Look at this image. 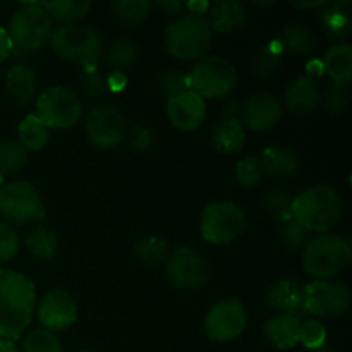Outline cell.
I'll use <instances>...</instances> for the list:
<instances>
[{
  "instance_id": "816d5d0a",
  "label": "cell",
  "mask_w": 352,
  "mask_h": 352,
  "mask_svg": "<svg viewBox=\"0 0 352 352\" xmlns=\"http://www.w3.org/2000/svg\"><path fill=\"white\" fill-rule=\"evenodd\" d=\"M0 352H19L14 342H7V340H0Z\"/></svg>"
},
{
  "instance_id": "8d00e7d4",
  "label": "cell",
  "mask_w": 352,
  "mask_h": 352,
  "mask_svg": "<svg viewBox=\"0 0 352 352\" xmlns=\"http://www.w3.org/2000/svg\"><path fill=\"white\" fill-rule=\"evenodd\" d=\"M23 352H64V347L54 332L36 329L24 337Z\"/></svg>"
},
{
  "instance_id": "c3c4849f",
  "label": "cell",
  "mask_w": 352,
  "mask_h": 352,
  "mask_svg": "<svg viewBox=\"0 0 352 352\" xmlns=\"http://www.w3.org/2000/svg\"><path fill=\"white\" fill-rule=\"evenodd\" d=\"M12 55V41H10L7 30L0 28V62L9 58Z\"/></svg>"
},
{
  "instance_id": "836d02e7",
  "label": "cell",
  "mask_w": 352,
  "mask_h": 352,
  "mask_svg": "<svg viewBox=\"0 0 352 352\" xmlns=\"http://www.w3.org/2000/svg\"><path fill=\"white\" fill-rule=\"evenodd\" d=\"M292 201H294V198L285 189H270L263 198L265 212L274 217L275 220H278V222L285 223L292 220Z\"/></svg>"
},
{
  "instance_id": "f546056e",
  "label": "cell",
  "mask_w": 352,
  "mask_h": 352,
  "mask_svg": "<svg viewBox=\"0 0 352 352\" xmlns=\"http://www.w3.org/2000/svg\"><path fill=\"white\" fill-rule=\"evenodd\" d=\"M57 236L43 226H36L26 234V250L34 260H52L57 253Z\"/></svg>"
},
{
  "instance_id": "4316f807",
  "label": "cell",
  "mask_w": 352,
  "mask_h": 352,
  "mask_svg": "<svg viewBox=\"0 0 352 352\" xmlns=\"http://www.w3.org/2000/svg\"><path fill=\"white\" fill-rule=\"evenodd\" d=\"M277 41L282 50L291 52L299 57L311 54V50L315 48V36H313L311 31L305 24L298 23H291L282 28Z\"/></svg>"
},
{
  "instance_id": "9a60e30c",
  "label": "cell",
  "mask_w": 352,
  "mask_h": 352,
  "mask_svg": "<svg viewBox=\"0 0 352 352\" xmlns=\"http://www.w3.org/2000/svg\"><path fill=\"white\" fill-rule=\"evenodd\" d=\"M36 313L41 329L55 332V330H65L74 325L78 320V305L67 291L52 289L41 298Z\"/></svg>"
},
{
  "instance_id": "4dcf8cb0",
  "label": "cell",
  "mask_w": 352,
  "mask_h": 352,
  "mask_svg": "<svg viewBox=\"0 0 352 352\" xmlns=\"http://www.w3.org/2000/svg\"><path fill=\"white\" fill-rule=\"evenodd\" d=\"M282 54H284V50H282L277 40H274L270 45L261 48V50L254 55V60H253L254 76H258L260 79L274 78V76L280 71L282 62H284Z\"/></svg>"
},
{
  "instance_id": "9c48e42d",
  "label": "cell",
  "mask_w": 352,
  "mask_h": 352,
  "mask_svg": "<svg viewBox=\"0 0 352 352\" xmlns=\"http://www.w3.org/2000/svg\"><path fill=\"white\" fill-rule=\"evenodd\" d=\"M246 229L243 208L232 201H217L201 213V236L212 244H229Z\"/></svg>"
},
{
  "instance_id": "74e56055",
  "label": "cell",
  "mask_w": 352,
  "mask_h": 352,
  "mask_svg": "<svg viewBox=\"0 0 352 352\" xmlns=\"http://www.w3.org/2000/svg\"><path fill=\"white\" fill-rule=\"evenodd\" d=\"M263 177V168L256 157H246L237 162L236 165V179L237 184L244 189L256 188Z\"/></svg>"
},
{
  "instance_id": "8992f818",
  "label": "cell",
  "mask_w": 352,
  "mask_h": 352,
  "mask_svg": "<svg viewBox=\"0 0 352 352\" xmlns=\"http://www.w3.org/2000/svg\"><path fill=\"white\" fill-rule=\"evenodd\" d=\"M168 54L179 60L201 58L212 47V30L203 16H182L168 24L164 34Z\"/></svg>"
},
{
  "instance_id": "f1b7e54d",
  "label": "cell",
  "mask_w": 352,
  "mask_h": 352,
  "mask_svg": "<svg viewBox=\"0 0 352 352\" xmlns=\"http://www.w3.org/2000/svg\"><path fill=\"white\" fill-rule=\"evenodd\" d=\"M38 6L43 7L52 21L55 19L64 24H74L91 9L89 0H57V2H38Z\"/></svg>"
},
{
  "instance_id": "ffe728a7",
  "label": "cell",
  "mask_w": 352,
  "mask_h": 352,
  "mask_svg": "<svg viewBox=\"0 0 352 352\" xmlns=\"http://www.w3.org/2000/svg\"><path fill=\"white\" fill-rule=\"evenodd\" d=\"M322 100V91L316 85L315 78L301 76L296 78L285 89L284 102L289 112L298 113V116H308L318 107Z\"/></svg>"
},
{
  "instance_id": "7bdbcfd3",
  "label": "cell",
  "mask_w": 352,
  "mask_h": 352,
  "mask_svg": "<svg viewBox=\"0 0 352 352\" xmlns=\"http://www.w3.org/2000/svg\"><path fill=\"white\" fill-rule=\"evenodd\" d=\"M81 88L89 98H100L107 91V81L96 69H86L81 78Z\"/></svg>"
},
{
  "instance_id": "d6a6232c",
  "label": "cell",
  "mask_w": 352,
  "mask_h": 352,
  "mask_svg": "<svg viewBox=\"0 0 352 352\" xmlns=\"http://www.w3.org/2000/svg\"><path fill=\"white\" fill-rule=\"evenodd\" d=\"M28 164V151L19 141H6L0 144V175L19 174Z\"/></svg>"
},
{
  "instance_id": "ab89813d",
  "label": "cell",
  "mask_w": 352,
  "mask_h": 352,
  "mask_svg": "<svg viewBox=\"0 0 352 352\" xmlns=\"http://www.w3.org/2000/svg\"><path fill=\"white\" fill-rule=\"evenodd\" d=\"M299 342L308 351L316 349L327 344V330L316 320H305L299 327Z\"/></svg>"
},
{
  "instance_id": "f907efd6",
  "label": "cell",
  "mask_w": 352,
  "mask_h": 352,
  "mask_svg": "<svg viewBox=\"0 0 352 352\" xmlns=\"http://www.w3.org/2000/svg\"><path fill=\"white\" fill-rule=\"evenodd\" d=\"M298 9H322L327 0H316V2H291Z\"/></svg>"
},
{
  "instance_id": "f5cc1de1",
  "label": "cell",
  "mask_w": 352,
  "mask_h": 352,
  "mask_svg": "<svg viewBox=\"0 0 352 352\" xmlns=\"http://www.w3.org/2000/svg\"><path fill=\"white\" fill-rule=\"evenodd\" d=\"M308 352H333V349L330 346H322V347H316V349H311V351H308Z\"/></svg>"
},
{
  "instance_id": "5bb4252c",
  "label": "cell",
  "mask_w": 352,
  "mask_h": 352,
  "mask_svg": "<svg viewBox=\"0 0 352 352\" xmlns=\"http://www.w3.org/2000/svg\"><path fill=\"white\" fill-rule=\"evenodd\" d=\"M86 136L93 146L112 150L119 146L127 134L126 119L112 105H96L86 116Z\"/></svg>"
},
{
  "instance_id": "11a10c76",
  "label": "cell",
  "mask_w": 352,
  "mask_h": 352,
  "mask_svg": "<svg viewBox=\"0 0 352 352\" xmlns=\"http://www.w3.org/2000/svg\"><path fill=\"white\" fill-rule=\"evenodd\" d=\"M2 181H3V177H2V175H0V184H2Z\"/></svg>"
},
{
  "instance_id": "ac0fdd59",
  "label": "cell",
  "mask_w": 352,
  "mask_h": 352,
  "mask_svg": "<svg viewBox=\"0 0 352 352\" xmlns=\"http://www.w3.org/2000/svg\"><path fill=\"white\" fill-rule=\"evenodd\" d=\"M243 124L250 129L263 133L274 129L282 117V103L272 93H258L253 95L241 109Z\"/></svg>"
},
{
  "instance_id": "1f68e13d",
  "label": "cell",
  "mask_w": 352,
  "mask_h": 352,
  "mask_svg": "<svg viewBox=\"0 0 352 352\" xmlns=\"http://www.w3.org/2000/svg\"><path fill=\"white\" fill-rule=\"evenodd\" d=\"M110 10L116 21L127 26H136L150 16L151 3L146 0H116L110 6Z\"/></svg>"
},
{
  "instance_id": "277c9868",
  "label": "cell",
  "mask_w": 352,
  "mask_h": 352,
  "mask_svg": "<svg viewBox=\"0 0 352 352\" xmlns=\"http://www.w3.org/2000/svg\"><path fill=\"white\" fill-rule=\"evenodd\" d=\"M352 250L339 234H318L305 246L302 265L313 280H330L351 263Z\"/></svg>"
},
{
  "instance_id": "f6af8a7d",
  "label": "cell",
  "mask_w": 352,
  "mask_h": 352,
  "mask_svg": "<svg viewBox=\"0 0 352 352\" xmlns=\"http://www.w3.org/2000/svg\"><path fill=\"white\" fill-rule=\"evenodd\" d=\"M126 138L129 146L136 151H146L151 146V141H153L151 131L144 126H134L131 133L126 134Z\"/></svg>"
},
{
  "instance_id": "b9f144b4",
  "label": "cell",
  "mask_w": 352,
  "mask_h": 352,
  "mask_svg": "<svg viewBox=\"0 0 352 352\" xmlns=\"http://www.w3.org/2000/svg\"><path fill=\"white\" fill-rule=\"evenodd\" d=\"M323 103H325V109L329 110V113H342L344 110L349 105V91H347V86L342 85H330L327 88L325 96H323Z\"/></svg>"
},
{
  "instance_id": "cb8c5ba5",
  "label": "cell",
  "mask_w": 352,
  "mask_h": 352,
  "mask_svg": "<svg viewBox=\"0 0 352 352\" xmlns=\"http://www.w3.org/2000/svg\"><path fill=\"white\" fill-rule=\"evenodd\" d=\"M263 174H268L274 179L291 177L299 170V158L292 148L272 144L267 146L260 158Z\"/></svg>"
},
{
  "instance_id": "484cf974",
  "label": "cell",
  "mask_w": 352,
  "mask_h": 352,
  "mask_svg": "<svg viewBox=\"0 0 352 352\" xmlns=\"http://www.w3.org/2000/svg\"><path fill=\"white\" fill-rule=\"evenodd\" d=\"M323 71L333 85L347 86L352 78V47L349 43H337L327 52L323 58Z\"/></svg>"
},
{
  "instance_id": "e575fe53",
  "label": "cell",
  "mask_w": 352,
  "mask_h": 352,
  "mask_svg": "<svg viewBox=\"0 0 352 352\" xmlns=\"http://www.w3.org/2000/svg\"><path fill=\"white\" fill-rule=\"evenodd\" d=\"M138 57V47L131 38H117L107 52V62L113 71H122L133 65Z\"/></svg>"
},
{
  "instance_id": "83f0119b",
  "label": "cell",
  "mask_w": 352,
  "mask_h": 352,
  "mask_svg": "<svg viewBox=\"0 0 352 352\" xmlns=\"http://www.w3.org/2000/svg\"><path fill=\"white\" fill-rule=\"evenodd\" d=\"M19 143L26 151H40L43 150L50 140V129L38 119L34 113L24 117L17 129Z\"/></svg>"
},
{
  "instance_id": "db71d44e",
  "label": "cell",
  "mask_w": 352,
  "mask_h": 352,
  "mask_svg": "<svg viewBox=\"0 0 352 352\" xmlns=\"http://www.w3.org/2000/svg\"><path fill=\"white\" fill-rule=\"evenodd\" d=\"M78 352H95V351H86V349H82V351H78Z\"/></svg>"
},
{
  "instance_id": "44dd1931",
  "label": "cell",
  "mask_w": 352,
  "mask_h": 352,
  "mask_svg": "<svg viewBox=\"0 0 352 352\" xmlns=\"http://www.w3.org/2000/svg\"><path fill=\"white\" fill-rule=\"evenodd\" d=\"M208 23L212 33H232V31L243 28L246 23V9L243 3L236 0H219L210 3L208 7Z\"/></svg>"
},
{
  "instance_id": "4fadbf2b",
  "label": "cell",
  "mask_w": 352,
  "mask_h": 352,
  "mask_svg": "<svg viewBox=\"0 0 352 352\" xmlns=\"http://www.w3.org/2000/svg\"><path fill=\"white\" fill-rule=\"evenodd\" d=\"M248 315L243 302L236 298L223 299L213 305L205 316V332L215 342H232L243 336Z\"/></svg>"
},
{
  "instance_id": "3957f363",
  "label": "cell",
  "mask_w": 352,
  "mask_h": 352,
  "mask_svg": "<svg viewBox=\"0 0 352 352\" xmlns=\"http://www.w3.org/2000/svg\"><path fill=\"white\" fill-rule=\"evenodd\" d=\"M7 33L12 41L14 57L24 58L50 41L54 21L45 12L43 7L38 6V2L24 3L10 17Z\"/></svg>"
},
{
  "instance_id": "ba28073f",
  "label": "cell",
  "mask_w": 352,
  "mask_h": 352,
  "mask_svg": "<svg viewBox=\"0 0 352 352\" xmlns=\"http://www.w3.org/2000/svg\"><path fill=\"white\" fill-rule=\"evenodd\" d=\"M81 102L74 89L67 86H50L36 100L34 116L48 129H69L81 117Z\"/></svg>"
},
{
  "instance_id": "7dc6e473",
  "label": "cell",
  "mask_w": 352,
  "mask_h": 352,
  "mask_svg": "<svg viewBox=\"0 0 352 352\" xmlns=\"http://www.w3.org/2000/svg\"><path fill=\"white\" fill-rule=\"evenodd\" d=\"M157 6L168 16H179L186 10V2H181V0H160Z\"/></svg>"
},
{
  "instance_id": "6da1fadb",
  "label": "cell",
  "mask_w": 352,
  "mask_h": 352,
  "mask_svg": "<svg viewBox=\"0 0 352 352\" xmlns=\"http://www.w3.org/2000/svg\"><path fill=\"white\" fill-rule=\"evenodd\" d=\"M34 284L16 270L0 272V340L14 342L33 318Z\"/></svg>"
},
{
  "instance_id": "d590c367",
  "label": "cell",
  "mask_w": 352,
  "mask_h": 352,
  "mask_svg": "<svg viewBox=\"0 0 352 352\" xmlns=\"http://www.w3.org/2000/svg\"><path fill=\"white\" fill-rule=\"evenodd\" d=\"M134 254L141 263L153 267L167 258V243L157 236H144L134 244Z\"/></svg>"
},
{
  "instance_id": "681fc988",
  "label": "cell",
  "mask_w": 352,
  "mask_h": 352,
  "mask_svg": "<svg viewBox=\"0 0 352 352\" xmlns=\"http://www.w3.org/2000/svg\"><path fill=\"white\" fill-rule=\"evenodd\" d=\"M208 7L210 3L201 2V0H198V2H186V9H188L189 14H192V16H201V14H206L208 12Z\"/></svg>"
},
{
  "instance_id": "603a6c76",
  "label": "cell",
  "mask_w": 352,
  "mask_h": 352,
  "mask_svg": "<svg viewBox=\"0 0 352 352\" xmlns=\"http://www.w3.org/2000/svg\"><path fill=\"white\" fill-rule=\"evenodd\" d=\"M299 327L301 320L291 315H274L267 320L263 333L275 349L287 351L299 344Z\"/></svg>"
},
{
  "instance_id": "7a4b0ae2",
  "label": "cell",
  "mask_w": 352,
  "mask_h": 352,
  "mask_svg": "<svg viewBox=\"0 0 352 352\" xmlns=\"http://www.w3.org/2000/svg\"><path fill=\"white\" fill-rule=\"evenodd\" d=\"M342 217V198L332 186L306 189L292 201V219L308 232L329 234Z\"/></svg>"
},
{
  "instance_id": "5b68a950",
  "label": "cell",
  "mask_w": 352,
  "mask_h": 352,
  "mask_svg": "<svg viewBox=\"0 0 352 352\" xmlns=\"http://www.w3.org/2000/svg\"><path fill=\"white\" fill-rule=\"evenodd\" d=\"M50 45L58 57L85 69H96L103 54L100 34L85 24H62L52 33Z\"/></svg>"
},
{
  "instance_id": "ee69618b",
  "label": "cell",
  "mask_w": 352,
  "mask_h": 352,
  "mask_svg": "<svg viewBox=\"0 0 352 352\" xmlns=\"http://www.w3.org/2000/svg\"><path fill=\"white\" fill-rule=\"evenodd\" d=\"M280 234H282V243H284V246L292 251L302 248V244H305L306 241V230L302 229L294 219L284 223Z\"/></svg>"
},
{
  "instance_id": "7402d4cb",
  "label": "cell",
  "mask_w": 352,
  "mask_h": 352,
  "mask_svg": "<svg viewBox=\"0 0 352 352\" xmlns=\"http://www.w3.org/2000/svg\"><path fill=\"white\" fill-rule=\"evenodd\" d=\"M320 23H322L325 34L332 40H346L352 30L351 17V0H337V2H327L320 12Z\"/></svg>"
},
{
  "instance_id": "2e32d148",
  "label": "cell",
  "mask_w": 352,
  "mask_h": 352,
  "mask_svg": "<svg viewBox=\"0 0 352 352\" xmlns=\"http://www.w3.org/2000/svg\"><path fill=\"white\" fill-rule=\"evenodd\" d=\"M246 141L239 103L229 102L212 129V144L220 153H236Z\"/></svg>"
},
{
  "instance_id": "d4e9b609",
  "label": "cell",
  "mask_w": 352,
  "mask_h": 352,
  "mask_svg": "<svg viewBox=\"0 0 352 352\" xmlns=\"http://www.w3.org/2000/svg\"><path fill=\"white\" fill-rule=\"evenodd\" d=\"M6 89L17 105H28L38 93L36 72L28 65H14L6 74Z\"/></svg>"
},
{
  "instance_id": "8fae6325",
  "label": "cell",
  "mask_w": 352,
  "mask_h": 352,
  "mask_svg": "<svg viewBox=\"0 0 352 352\" xmlns=\"http://www.w3.org/2000/svg\"><path fill=\"white\" fill-rule=\"evenodd\" d=\"M302 306L306 315L332 318L346 313L351 306L347 285L332 280H311L302 287Z\"/></svg>"
},
{
  "instance_id": "60d3db41",
  "label": "cell",
  "mask_w": 352,
  "mask_h": 352,
  "mask_svg": "<svg viewBox=\"0 0 352 352\" xmlns=\"http://www.w3.org/2000/svg\"><path fill=\"white\" fill-rule=\"evenodd\" d=\"M19 251V237L14 227L7 222H0V263L12 260Z\"/></svg>"
},
{
  "instance_id": "d6986e66",
  "label": "cell",
  "mask_w": 352,
  "mask_h": 352,
  "mask_svg": "<svg viewBox=\"0 0 352 352\" xmlns=\"http://www.w3.org/2000/svg\"><path fill=\"white\" fill-rule=\"evenodd\" d=\"M265 302L275 315H291L301 320L306 315L302 306V287L292 280H277L267 289Z\"/></svg>"
},
{
  "instance_id": "f35d334b",
  "label": "cell",
  "mask_w": 352,
  "mask_h": 352,
  "mask_svg": "<svg viewBox=\"0 0 352 352\" xmlns=\"http://www.w3.org/2000/svg\"><path fill=\"white\" fill-rule=\"evenodd\" d=\"M158 89L164 93L165 96L172 98V96L184 93L189 89L188 74L181 69H168L158 76Z\"/></svg>"
},
{
  "instance_id": "e0dca14e",
  "label": "cell",
  "mask_w": 352,
  "mask_h": 352,
  "mask_svg": "<svg viewBox=\"0 0 352 352\" xmlns=\"http://www.w3.org/2000/svg\"><path fill=\"white\" fill-rule=\"evenodd\" d=\"M167 116L172 126L184 133H191L198 129L205 120L206 103L201 96L188 89L167 100Z\"/></svg>"
},
{
  "instance_id": "52a82bcc",
  "label": "cell",
  "mask_w": 352,
  "mask_h": 352,
  "mask_svg": "<svg viewBox=\"0 0 352 352\" xmlns=\"http://www.w3.org/2000/svg\"><path fill=\"white\" fill-rule=\"evenodd\" d=\"M236 69L223 57H206L188 74L189 89L203 100L226 98L236 86Z\"/></svg>"
},
{
  "instance_id": "7c38bea8",
  "label": "cell",
  "mask_w": 352,
  "mask_h": 352,
  "mask_svg": "<svg viewBox=\"0 0 352 352\" xmlns=\"http://www.w3.org/2000/svg\"><path fill=\"white\" fill-rule=\"evenodd\" d=\"M167 278L179 291H198L208 282L210 265L191 248H177L167 260Z\"/></svg>"
},
{
  "instance_id": "bcb514c9",
  "label": "cell",
  "mask_w": 352,
  "mask_h": 352,
  "mask_svg": "<svg viewBox=\"0 0 352 352\" xmlns=\"http://www.w3.org/2000/svg\"><path fill=\"white\" fill-rule=\"evenodd\" d=\"M107 81V89L113 93H120L126 89L127 86V76L126 72L122 71H112L109 76L105 78Z\"/></svg>"
},
{
  "instance_id": "30bf717a",
  "label": "cell",
  "mask_w": 352,
  "mask_h": 352,
  "mask_svg": "<svg viewBox=\"0 0 352 352\" xmlns=\"http://www.w3.org/2000/svg\"><path fill=\"white\" fill-rule=\"evenodd\" d=\"M0 213L14 223H30L43 219L41 196L33 184L12 181L0 188Z\"/></svg>"
}]
</instances>
